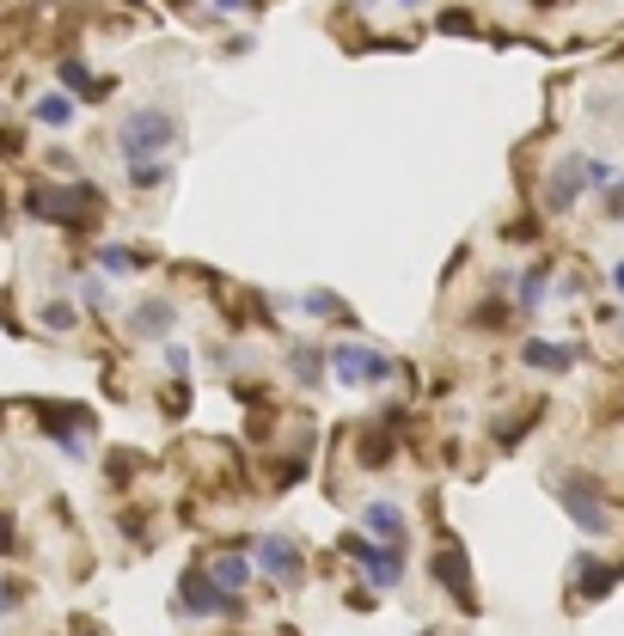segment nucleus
I'll use <instances>...</instances> for the list:
<instances>
[{
    "instance_id": "nucleus-26",
    "label": "nucleus",
    "mask_w": 624,
    "mask_h": 636,
    "mask_svg": "<svg viewBox=\"0 0 624 636\" xmlns=\"http://www.w3.org/2000/svg\"><path fill=\"white\" fill-rule=\"evenodd\" d=\"M7 612H19V587L13 582H0V618H7Z\"/></svg>"
},
{
    "instance_id": "nucleus-31",
    "label": "nucleus",
    "mask_w": 624,
    "mask_h": 636,
    "mask_svg": "<svg viewBox=\"0 0 624 636\" xmlns=\"http://www.w3.org/2000/svg\"><path fill=\"white\" fill-rule=\"evenodd\" d=\"M618 337H624V312H618Z\"/></svg>"
},
{
    "instance_id": "nucleus-30",
    "label": "nucleus",
    "mask_w": 624,
    "mask_h": 636,
    "mask_svg": "<svg viewBox=\"0 0 624 636\" xmlns=\"http://www.w3.org/2000/svg\"><path fill=\"white\" fill-rule=\"evenodd\" d=\"M399 7H423V0H399Z\"/></svg>"
},
{
    "instance_id": "nucleus-17",
    "label": "nucleus",
    "mask_w": 624,
    "mask_h": 636,
    "mask_svg": "<svg viewBox=\"0 0 624 636\" xmlns=\"http://www.w3.org/2000/svg\"><path fill=\"white\" fill-rule=\"evenodd\" d=\"M294 380L300 385H319L325 380V349H313V343H294Z\"/></svg>"
},
{
    "instance_id": "nucleus-20",
    "label": "nucleus",
    "mask_w": 624,
    "mask_h": 636,
    "mask_svg": "<svg viewBox=\"0 0 624 636\" xmlns=\"http://www.w3.org/2000/svg\"><path fill=\"white\" fill-rule=\"evenodd\" d=\"M81 306H86V312H105V306H110V282L105 276H86L81 282Z\"/></svg>"
},
{
    "instance_id": "nucleus-16",
    "label": "nucleus",
    "mask_w": 624,
    "mask_h": 636,
    "mask_svg": "<svg viewBox=\"0 0 624 636\" xmlns=\"http://www.w3.org/2000/svg\"><path fill=\"white\" fill-rule=\"evenodd\" d=\"M544 288H551V269H544V264H532L527 276H520V288H515V306H520V312H539Z\"/></svg>"
},
{
    "instance_id": "nucleus-21",
    "label": "nucleus",
    "mask_w": 624,
    "mask_h": 636,
    "mask_svg": "<svg viewBox=\"0 0 624 636\" xmlns=\"http://www.w3.org/2000/svg\"><path fill=\"white\" fill-rule=\"evenodd\" d=\"M55 74H62V86H67V93H93V74H86L81 62H62Z\"/></svg>"
},
{
    "instance_id": "nucleus-6",
    "label": "nucleus",
    "mask_w": 624,
    "mask_h": 636,
    "mask_svg": "<svg viewBox=\"0 0 624 636\" xmlns=\"http://www.w3.org/2000/svg\"><path fill=\"white\" fill-rule=\"evenodd\" d=\"M93 209H98L93 184H50L31 197V214H43V221H55V226H86Z\"/></svg>"
},
{
    "instance_id": "nucleus-25",
    "label": "nucleus",
    "mask_w": 624,
    "mask_h": 636,
    "mask_svg": "<svg viewBox=\"0 0 624 636\" xmlns=\"http://www.w3.org/2000/svg\"><path fill=\"white\" fill-rule=\"evenodd\" d=\"M166 368H172V373H190V349L172 343V349H166Z\"/></svg>"
},
{
    "instance_id": "nucleus-29",
    "label": "nucleus",
    "mask_w": 624,
    "mask_h": 636,
    "mask_svg": "<svg viewBox=\"0 0 624 636\" xmlns=\"http://www.w3.org/2000/svg\"><path fill=\"white\" fill-rule=\"evenodd\" d=\"M221 7H226V13H233V7H245V0H221Z\"/></svg>"
},
{
    "instance_id": "nucleus-22",
    "label": "nucleus",
    "mask_w": 624,
    "mask_h": 636,
    "mask_svg": "<svg viewBox=\"0 0 624 636\" xmlns=\"http://www.w3.org/2000/svg\"><path fill=\"white\" fill-rule=\"evenodd\" d=\"M612 178H618V166H606V159H588V190H606Z\"/></svg>"
},
{
    "instance_id": "nucleus-24",
    "label": "nucleus",
    "mask_w": 624,
    "mask_h": 636,
    "mask_svg": "<svg viewBox=\"0 0 624 636\" xmlns=\"http://www.w3.org/2000/svg\"><path fill=\"white\" fill-rule=\"evenodd\" d=\"M606 221H624V178L606 184Z\"/></svg>"
},
{
    "instance_id": "nucleus-23",
    "label": "nucleus",
    "mask_w": 624,
    "mask_h": 636,
    "mask_svg": "<svg viewBox=\"0 0 624 636\" xmlns=\"http://www.w3.org/2000/svg\"><path fill=\"white\" fill-rule=\"evenodd\" d=\"M300 312H337V294H325V288L300 294Z\"/></svg>"
},
{
    "instance_id": "nucleus-8",
    "label": "nucleus",
    "mask_w": 624,
    "mask_h": 636,
    "mask_svg": "<svg viewBox=\"0 0 624 636\" xmlns=\"http://www.w3.org/2000/svg\"><path fill=\"white\" fill-rule=\"evenodd\" d=\"M257 563H264V575H269V582H282V587H294L306 575L300 544H294L288 532H264V539H257Z\"/></svg>"
},
{
    "instance_id": "nucleus-14",
    "label": "nucleus",
    "mask_w": 624,
    "mask_h": 636,
    "mask_svg": "<svg viewBox=\"0 0 624 636\" xmlns=\"http://www.w3.org/2000/svg\"><path fill=\"white\" fill-rule=\"evenodd\" d=\"M31 123H43V129H67V123H74V98H67V93H43L38 105H31Z\"/></svg>"
},
{
    "instance_id": "nucleus-5",
    "label": "nucleus",
    "mask_w": 624,
    "mask_h": 636,
    "mask_svg": "<svg viewBox=\"0 0 624 636\" xmlns=\"http://www.w3.org/2000/svg\"><path fill=\"white\" fill-rule=\"evenodd\" d=\"M325 361H331L337 385H385L392 380V356H380V349H368V343H337Z\"/></svg>"
},
{
    "instance_id": "nucleus-15",
    "label": "nucleus",
    "mask_w": 624,
    "mask_h": 636,
    "mask_svg": "<svg viewBox=\"0 0 624 636\" xmlns=\"http://www.w3.org/2000/svg\"><path fill=\"white\" fill-rule=\"evenodd\" d=\"M166 184H172L166 159H129V190H166Z\"/></svg>"
},
{
    "instance_id": "nucleus-9",
    "label": "nucleus",
    "mask_w": 624,
    "mask_h": 636,
    "mask_svg": "<svg viewBox=\"0 0 624 636\" xmlns=\"http://www.w3.org/2000/svg\"><path fill=\"white\" fill-rule=\"evenodd\" d=\"M582 190H588V159H558V166H551V178H544V209L570 214Z\"/></svg>"
},
{
    "instance_id": "nucleus-13",
    "label": "nucleus",
    "mask_w": 624,
    "mask_h": 636,
    "mask_svg": "<svg viewBox=\"0 0 624 636\" xmlns=\"http://www.w3.org/2000/svg\"><path fill=\"white\" fill-rule=\"evenodd\" d=\"M209 575H214V587H221V594H245V582H252V563H245L240 551H226V556H214V563H209Z\"/></svg>"
},
{
    "instance_id": "nucleus-19",
    "label": "nucleus",
    "mask_w": 624,
    "mask_h": 636,
    "mask_svg": "<svg viewBox=\"0 0 624 636\" xmlns=\"http://www.w3.org/2000/svg\"><path fill=\"white\" fill-rule=\"evenodd\" d=\"M98 269H105V276H135L141 257H135L129 245H98Z\"/></svg>"
},
{
    "instance_id": "nucleus-11",
    "label": "nucleus",
    "mask_w": 624,
    "mask_h": 636,
    "mask_svg": "<svg viewBox=\"0 0 624 636\" xmlns=\"http://www.w3.org/2000/svg\"><path fill=\"white\" fill-rule=\"evenodd\" d=\"M520 361H527V368H539V373H570L575 368V349L570 343H539V337H532V343L520 349Z\"/></svg>"
},
{
    "instance_id": "nucleus-10",
    "label": "nucleus",
    "mask_w": 624,
    "mask_h": 636,
    "mask_svg": "<svg viewBox=\"0 0 624 636\" xmlns=\"http://www.w3.org/2000/svg\"><path fill=\"white\" fill-rule=\"evenodd\" d=\"M361 527H368L380 544H404L411 520H404V508H399V502H368V508H361Z\"/></svg>"
},
{
    "instance_id": "nucleus-3",
    "label": "nucleus",
    "mask_w": 624,
    "mask_h": 636,
    "mask_svg": "<svg viewBox=\"0 0 624 636\" xmlns=\"http://www.w3.org/2000/svg\"><path fill=\"white\" fill-rule=\"evenodd\" d=\"M343 556H356V563H361V575H368L373 594H385V587L404 582V544H368L361 532H349Z\"/></svg>"
},
{
    "instance_id": "nucleus-7",
    "label": "nucleus",
    "mask_w": 624,
    "mask_h": 636,
    "mask_svg": "<svg viewBox=\"0 0 624 636\" xmlns=\"http://www.w3.org/2000/svg\"><path fill=\"white\" fill-rule=\"evenodd\" d=\"M178 331V300L172 294H147V300L129 306V337L135 343H166Z\"/></svg>"
},
{
    "instance_id": "nucleus-4",
    "label": "nucleus",
    "mask_w": 624,
    "mask_h": 636,
    "mask_svg": "<svg viewBox=\"0 0 624 636\" xmlns=\"http://www.w3.org/2000/svg\"><path fill=\"white\" fill-rule=\"evenodd\" d=\"M558 496H563V515H570L575 527L588 532V539H606V532L618 527V520H612V508H606V496H600L588 477H563Z\"/></svg>"
},
{
    "instance_id": "nucleus-2",
    "label": "nucleus",
    "mask_w": 624,
    "mask_h": 636,
    "mask_svg": "<svg viewBox=\"0 0 624 636\" xmlns=\"http://www.w3.org/2000/svg\"><path fill=\"white\" fill-rule=\"evenodd\" d=\"M117 147H123V159H166V147H178L172 110H135L117 129Z\"/></svg>"
},
{
    "instance_id": "nucleus-12",
    "label": "nucleus",
    "mask_w": 624,
    "mask_h": 636,
    "mask_svg": "<svg viewBox=\"0 0 624 636\" xmlns=\"http://www.w3.org/2000/svg\"><path fill=\"white\" fill-rule=\"evenodd\" d=\"M435 582H447V594L459 600V606H472V575H465V556L453 551V544L435 556Z\"/></svg>"
},
{
    "instance_id": "nucleus-18",
    "label": "nucleus",
    "mask_w": 624,
    "mask_h": 636,
    "mask_svg": "<svg viewBox=\"0 0 624 636\" xmlns=\"http://www.w3.org/2000/svg\"><path fill=\"white\" fill-rule=\"evenodd\" d=\"M38 325H43V331H55V337H67L74 325H81V312H74L67 300H43L38 306Z\"/></svg>"
},
{
    "instance_id": "nucleus-27",
    "label": "nucleus",
    "mask_w": 624,
    "mask_h": 636,
    "mask_svg": "<svg viewBox=\"0 0 624 636\" xmlns=\"http://www.w3.org/2000/svg\"><path fill=\"white\" fill-rule=\"evenodd\" d=\"M7 544H13V520L0 515V551H7Z\"/></svg>"
},
{
    "instance_id": "nucleus-1",
    "label": "nucleus",
    "mask_w": 624,
    "mask_h": 636,
    "mask_svg": "<svg viewBox=\"0 0 624 636\" xmlns=\"http://www.w3.org/2000/svg\"><path fill=\"white\" fill-rule=\"evenodd\" d=\"M178 618H240V594H221L209 575V563H190L178 575Z\"/></svg>"
},
{
    "instance_id": "nucleus-28",
    "label": "nucleus",
    "mask_w": 624,
    "mask_h": 636,
    "mask_svg": "<svg viewBox=\"0 0 624 636\" xmlns=\"http://www.w3.org/2000/svg\"><path fill=\"white\" fill-rule=\"evenodd\" d=\"M612 288H618V294H624V264H612Z\"/></svg>"
}]
</instances>
